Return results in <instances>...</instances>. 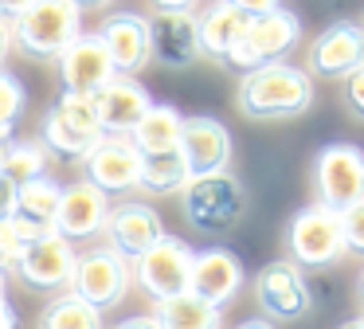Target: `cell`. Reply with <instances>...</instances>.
<instances>
[{"label": "cell", "mask_w": 364, "mask_h": 329, "mask_svg": "<svg viewBox=\"0 0 364 329\" xmlns=\"http://www.w3.org/2000/svg\"><path fill=\"white\" fill-rule=\"evenodd\" d=\"M341 329H364V313H360V318H353V321H345Z\"/></svg>", "instance_id": "cell-42"}, {"label": "cell", "mask_w": 364, "mask_h": 329, "mask_svg": "<svg viewBox=\"0 0 364 329\" xmlns=\"http://www.w3.org/2000/svg\"><path fill=\"white\" fill-rule=\"evenodd\" d=\"M157 12H196L200 0H153Z\"/></svg>", "instance_id": "cell-36"}, {"label": "cell", "mask_w": 364, "mask_h": 329, "mask_svg": "<svg viewBox=\"0 0 364 329\" xmlns=\"http://www.w3.org/2000/svg\"><path fill=\"white\" fill-rule=\"evenodd\" d=\"M32 4H36V0H0V20H4V24H12L20 12H28Z\"/></svg>", "instance_id": "cell-35"}, {"label": "cell", "mask_w": 364, "mask_h": 329, "mask_svg": "<svg viewBox=\"0 0 364 329\" xmlns=\"http://www.w3.org/2000/svg\"><path fill=\"white\" fill-rule=\"evenodd\" d=\"M286 251H290L294 266H309V271H317V266H337L348 255L345 235H341V216L321 208V204L301 208L290 219V227H286Z\"/></svg>", "instance_id": "cell-4"}, {"label": "cell", "mask_w": 364, "mask_h": 329, "mask_svg": "<svg viewBox=\"0 0 364 329\" xmlns=\"http://www.w3.org/2000/svg\"><path fill=\"white\" fill-rule=\"evenodd\" d=\"M9 31L12 47H20L28 59H59L82 36V12L71 0H36L9 24Z\"/></svg>", "instance_id": "cell-2"}, {"label": "cell", "mask_w": 364, "mask_h": 329, "mask_svg": "<svg viewBox=\"0 0 364 329\" xmlns=\"http://www.w3.org/2000/svg\"><path fill=\"white\" fill-rule=\"evenodd\" d=\"M298 39H301V20L290 8H274V12H267V16H251V20H247V31L239 36V43L231 47V55L223 63L247 75V70H255V67L278 63Z\"/></svg>", "instance_id": "cell-5"}, {"label": "cell", "mask_w": 364, "mask_h": 329, "mask_svg": "<svg viewBox=\"0 0 364 329\" xmlns=\"http://www.w3.org/2000/svg\"><path fill=\"white\" fill-rule=\"evenodd\" d=\"M149 55L165 67H192L200 55L196 12H157L149 20Z\"/></svg>", "instance_id": "cell-21"}, {"label": "cell", "mask_w": 364, "mask_h": 329, "mask_svg": "<svg viewBox=\"0 0 364 329\" xmlns=\"http://www.w3.org/2000/svg\"><path fill=\"white\" fill-rule=\"evenodd\" d=\"M82 172L87 184H95L98 192H129L134 184H141V153L134 149L129 137H98L90 145V153L82 157Z\"/></svg>", "instance_id": "cell-13"}, {"label": "cell", "mask_w": 364, "mask_h": 329, "mask_svg": "<svg viewBox=\"0 0 364 329\" xmlns=\"http://www.w3.org/2000/svg\"><path fill=\"white\" fill-rule=\"evenodd\" d=\"M59 192H63V184H55L51 177H36L28 184H20L16 188V216L12 219H20L32 235H48L55 227Z\"/></svg>", "instance_id": "cell-24"}, {"label": "cell", "mask_w": 364, "mask_h": 329, "mask_svg": "<svg viewBox=\"0 0 364 329\" xmlns=\"http://www.w3.org/2000/svg\"><path fill=\"white\" fill-rule=\"evenodd\" d=\"M231 8H239L243 16H267V12H274V8H282L278 0H228Z\"/></svg>", "instance_id": "cell-34"}, {"label": "cell", "mask_w": 364, "mask_h": 329, "mask_svg": "<svg viewBox=\"0 0 364 329\" xmlns=\"http://www.w3.org/2000/svg\"><path fill=\"white\" fill-rule=\"evenodd\" d=\"M114 329H157V321L149 318V313H134V318H126V321H118Z\"/></svg>", "instance_id": "cell-37"}, {"label": "cell", "mask_w": 364, "mask_h": 329, "mask_svg": "<svg viewBox=\"0 0 364 329\" xmlns=\"http://www.w3.org/2000/svg\"><path fill=\"white\" fill-rule=\"evenodd\" d=\"M71 4L82 12V8H102V4H114V0H71Z\"/></svg>", "instance_id": "cell-41"}, {"label": "cell", "mask_w": 364, "mask_h": 329, "mask_svg": "<svg viewBox=\"0 0 364 329\" xmlns=\"http://www.w3.org/2000/svg\"><path fill=\"white\" fill-rule=\"evenodd\" d=\"M9 51H12V31H9V24L0 20V70H4V59H9Z\"/></svg>", "instance_id": "cell-38"}, {"label": "cell", "mask_w": 364, "mask_h": 329, "mask_svg": "<svg viewBox=\"0 0 364 329\" xmlns=\"http://www.w3.org/2000/svg\"><path fill=\"white\" fill-rule=\"evenodd\" d=\"M0 298H4V274H0Z\"/></svg>", "instance_id": "cell-44"}, {"label": "cell", "mask_w": 364, "mask_h": 329, "mask_svg": "<svg viewBox=\"0 0 364 329\" xmlns=\"http://www.w3.org/2000/svg\"><path fill=\"white\" fill-rule=\"evenodd\" d=\"M75 247L63 239V235L48 231L40 239H32L24 247L16 263V274L28 290H40V294H63L71 290V274H75Z\"/></svg>", "instance_id": "cell-11"}, {"label": "cell", "mask_w": 364, "mask_h": 329, "mask_svg": "<svg viewBox=\"0 0 364 329\" xmlns=\"http://www.w3.org/2000/svg\"><path fill=\"white\" fill-rule=\"evenodd\" d=\"M235 98L247 118H298L314 106V78L309 70L278 59L247 70L239 78Z\"/></svg>", "instance_id": "cell-1"}, {"label": "cell", "mask_w": 364, "mask_h": 329, "mask_svg": "<svg viewBox=\"0 0 364 329\" xmlns=\"http://www.w3.org/2000/svg\"><path fill=\"white\" fill-rule=\"evenodd\" d=\"M102 47L110 51V63L118 75L134 78L137 70H145V63L153 59L149 55V20L141 12H114L110 20L102 24L98 31Z\"/></svg>", "instance_id": "cell-20"}, {"label": "cell", "mask_w": 364, "mask_h": 329, "mask_svg": "<svg viewBox=\"0 0 364 329\" xmlns=\"http://www.w3.org/2000/svg\"><path fill=\"white\" fill-rule=\"evenodd\" d=\"M129 271H134V282L153 298V302L188 294L192 247L184 239H176V235H161L137 263H129Z\"/></svg>", "instance_id": "cell-9"}, {"label": "cell", "mask_w": 364, "mask_h": 329, "mask_svg": "<svg viewBox=\"0 0 364 329\" xmlns=\"http://www.w3.org/2000/svg\"><path fill=\"white\" fill-rule=\"evenodd\" d=\"M255 302H259L262 318L274 325V321H301L314 306V294H309L301 266H294L290 258H274L255 278Z\"/></svg>", "instance_id": "cell-10"}, {"label": "cell", "mask_w": 364, "mask_h": 329, "mask_svg": "<svg viewBox=\"0 0 364 329\" xmlns=\"http://www.w3.org/2000/svg\"><path fill=\"white\" fill-rule=\"evenodd\" d=\"M181 122H184V114L176 106H168V102H153V106L141 114V122L134 125L129 141H134V149L141 157L168 153V149H176V141H181Z\"/></svg>", "instance_id": "cell-23"}, {"label": "cell", "mask_w": 364, "mask_h": 329, "mask_svg": "<svg viewBox=\"0 0 364 329\" xmlns=\"http://www.w3.org/2000/svg\"><path fill=\"white\" fill-rule=\"evenodd\" d=\"M153 321L157 329H223V310L200 302L192 294H176L165 302H153Z\"/></svg>", "instance_id": "cell-25"}, {"label": "cell", "mask_w": 364, "mask_h": 329, "mask_svg": "<svg viewBox=\"0 0 364 329\" xmlns=\"http://www.w3.org/2000/svg\"><path fill=\"white\" fill-rule=\"evenodd\" d=\"M40 329H102V313L95 306H87L79 294L63 290V294H55L43 306Z\"/></svg>", "instance_id": "cell-26"}, {"label": "cell", "mask_w": 364, "mask_h": 329, "mask_svg": "<svg viewBox=\"0 0 364 329\" xmlns=\"http://www.w3.org/2000/svg\"><path fill=\"white\" fill-rule=\"evenodd\" d=\"M16 325H20V321H16V310H12L4 298H0V329H16Z\"/></svg>", "instance_id": "cell-39"}, {"label": "cell", "mask_w": 364, "mask_h": 329, "mask_svg": "<svg viewBox=\"0 0 364 329\" xmlns=\"http://www.w3.org/2000/svg\"><path fill=\"white\" fill-rule=\"evenodd\" d=\"M176 153H181L188 177H215V172H228L231 161V133L223 122L208 114L184 118L181 122V141H176Z\"/></svg>", "instance_id": "cell-12"}, {"label": "cell", "mask_w": 364, "mask_h": 329, "mask_svg": "<svg viewBox=\"0 0 364 329\" xmlns=\"http://www.w3.org/2000/svg\"><path fill=\"white\" fill-rule=\"evenodd\" d=\"M0 161H4V141H0Z\"/></svg>", "instance_id": "cell-45"}, {"label": "cell", "mask_w": 364, "mask_h": 329, "mask_svg": "<svg viewBox=\"0 0 364 329\" xmlns=\"http://www.w3.org/2000/svg\"><path fill=\"white\" fill-rule=\"evenodd\" d=\"M149 106H153V98L141 83H134V78H126V75H114L110 83L95 94L98 130H102L106 137H129Z\"/></svg>", "instance_id": "cell-18"}, {"label": "cell", "mask_w": 364, "mask_h": 329, "mask_svg": "<svg viewBox=\"0 0 364 329\" xmlns=\"http://www.w3.org/2000/svg\"><path fill=\"white\" fill-rule=\"evenodd\" d=\"M43 164H48L43 145H36V141H4L0 177H9L16 188L28 184V180H36V177H43Z\"/></svg>", "instance_id": "cell-28"}, {"label": "cell", "mask_w": 364, "mask_h": 329, "mask_svg": "<svg viewBox=\"0 0 364 329\" xmlns=\"http://www.w3.org/2000/svg\"><path fill=\"white\" fill-rule=\"evenodd\" d=\"M341 235H345V251L364 255V200L341 212Z\"/></svg>", "instance_id": "cell-31"}, {"label": "cell", "mask_w": 364, "mask_h": 329, "mask_svg": "<svg viewBox=\"0 0 364 329\" xmlns=\"http://www.w3.org/2000/svg\"><path fill=\"white\" fill-rule=\"evenodd\" d=\"M314 188L317 204L329 212H345L364 200V153L356 145H325L314 161Z\"/></svg>", "instance_id": "cell-8"}, {"label": "cell", "mask_w": 364, "mask_h": 329, "mask_svg": "<svg viewBox=\"0 0 364 329\" xmlns=\"http://www.w3.org/2000/svg\"><path fill=\"white\" fill-rule=\"evenodd\" d=\"M55 67H59V83H63L67 94H98L118 75L110 63V51L102 47L98 36H79L55 59Z\"/></svg>", "instance_id": "cell-17"}, {"label": "cell", "mask_w": 364, "mask_h": 329, "mask_svg": "<svg viewBox=\"0 0 364 329\" xmlns=\"http://www.w3.org/2000/svg\"><path fill=\"white\" fill-rule=\"evenodd\" d=\"M16 216V184L9 177H0V219Z\"/></svg>", "instance_id": "cell-33"}, {"label": "cell", "mask_w": 364, "mask_h": 329, "mask_svg": "<svg viewBox=\"0 0 364 329\" xmlns=\"http://www.w3.org/2000/svg\"><path fill=\"white\" fill-rule=\"evenodd\" d=\"M184 219L204 235H228L247 212V192L231 172L196 177L181 188Z\"/></svg>", "instance_id": "cell-3"}, {"label": "cell", "mask_w": 364, "mask_h": 329, "mask_svg": "<svg viewBox=\"0 0 364 329\" xmlns=\"http://www.w3.org/2000/svg\"><path fill=\"white\" fill-rule=\"evenodd\" d=\"M106 216H110V196L98 192L87 180H71V184H63V192H59L55 227H51V231L63 235L67 243L95 239V235H102Z\"/></svg>", "instance_id": "cell-15"}, {"label": "cell", "mask_w": 364, "mask_h": 329, "mask_svg": "<svg viewBox=\"0 0 364 329\" xmlns=\"http://www.w3.org/2000/svg\"><path fill=\"white\" fill-rule=\"evenodd\" d=\"M129 286H134V271H129L126 258H122L118 251H110L106 243L82 251V255L75 258L71 294H79L82 302L95 306L98 313L114 310V306L129 294Z\"/></svg>", "instance_id": "cell-6"}, {"label": "cell", "mask_w": 364, "mask_h": 329, "mask_svg": "<svg viewBox=\"0 0 364 329\" xmlns=\"http://www.w3.org/2000/svg\"><path fill=\"white\" fill-rule=\"evenodd\" d=\"M24 106H28L24 83H20L16 75H9V70H0V141H9L12 125L24 114Z\"/></svg>", "instance_id": "cell-29"}, {"label": "cell", "mask_w": 364, "mask_h": 329, "mask_svg": "<svg viewBox=\"0 0 364 329\" xmlns=\"http://www.w3.org/2000/svg\"><path fill=\"white\" fill-rule=\"evenodd\" d=\"M364 63V28L353 20L329 24L309 43V70L321 78H345Z\"/></svg>", "instance_id": "cell-19"}, {"label": "cell", "mask_w": 364, "mask_h": 329, "mask_svg": "<svg viewBox=\"0 0 364 329\" xmlns=\"http://www.w3.org/2000/svg\"><path fill=\"white\" fill-rule=\"evenodd\" d=\"M235 329H274V325H270L267 318H247V321H239Z\"/></svg>", "instance_id": "cell-40"}, {"label": "cell", "mask_w": 364, "mask_h": 329, "mask_svg": "<svg viewBox=\"0 0 364 329\" xmlns=\"http://www.w3.org/2000/svg\"><path fill=\"white\" fill-rule=\"evenodd\" d=\"M102 231H106V247L118 251L126 263H137V258L165 235V224H161V216L149 204L126 200V204H118V208H110Z\"/></svg>", "instance_id": "cell-16"}, {"label": "cell", "mask_w": 364, "mask_h": 329, "mask_svg": "<svg viewBox=\"0 0 364 329\" xmlns=\"http://www.w3.org/2000/svg\"><path fill=\"white\" fill-rule=\"evenodd\" d=\"M247 20L239 8H231L228 0H212L204 12L196 16V36H200V55H212V59H228L231 47L239 43V36L247 31Z\"/></svg>", "instance_id": "cell-22"}, {"label": "cell", "mask_w": 364, "mask_h": 329, "mask_svg": "<svg viewBox=\"0 0 364 329\" xmlns=\"http://www.w3.org/2000/svg\"><path fill=\"white\" fill-rule=\"evenodd\" d=\"M243 263H239L235 251L228 247H204V251H192V274H188V294L200 298V302L223 306L243 290Z\"/></svg>", "instance_id": "cell-14"}, {"label": "cell", "mask_w": 364, "mask_h": 329, "mask_svg": "<svg viewBox=\"0 0 364 329\" xmlns=\"http://www.w3.org/2000/svg\"><path fill=\"white\" fill-rule=\"evenodd\" d=\"M345 102L353 106V114L364 118V63L353 70V75H345Z\"/></svg>", "instance_id": "cell-32"}, {"label": "cell", "mask_w": 364, "mask_h": 329, "mask_svg": "<svg viewBox=\"0 0 364 329\" xmlns=\"http://www.w3.org/2000/svg\"><path fill=\"white\" fill-rule=\"evenodd\" d=\"M188 180L192 177H188V169H184L176 149L141 157V188H149V192H181Z\"/></svg>", "instance_id": "cell-27"}, {"label": "cell", "mask_w": 364, "mask_h": 329, "mask_svg": "<svg viewBox=\"0 0 364 329\" xmlns=\"http://www.w3.org/2000/svg\"><path fill=\"white\" fill-rule=\"evenodd\" d=\"M43 145H51L59 157H87L90 145L102 137L95 114V94H59L55 106L43 114L40 125Z\"/></svg>", "instance_id": "cell-7"}, {"label": "cell", "mask_w": 364, "mask_h": 329, "mask_svg": "<svg viewBox=\"0 0 364 329\" xmlns=\"http://www.w3.org/2000/svg\"><path fill=\"white\" fill-rule=\"evenodd\" d=\"M356 298H360V306H364V271H360V278H356Z\"/></svg>", "instance_id": "cell-43"}, {"label": "cell", "mask_w": 364, "mask_h": 329, "mask_svg": "<svg viewBox=\"0 0 364 329\" xmlns=\"http://www.w3.org/2000/svg\"><path fill=\"white\" fill-rule=\"evenodd\" d=\"M32 239H40V235H32L20 219H0V274L16 271L20 255H24V247Z\"/></svg>", "instance_id": "cell-30"}]
</instances>
